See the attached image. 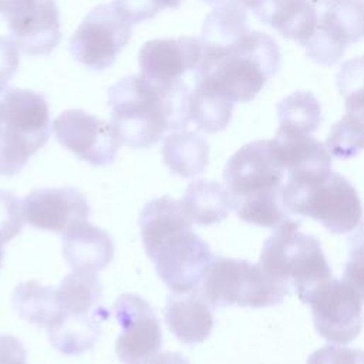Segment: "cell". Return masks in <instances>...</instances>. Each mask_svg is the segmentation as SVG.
I'll use <instances>...</instances> for the list:
<instances>
[{"label": "cell", "mask_w": 364, "mask_h": 364, "mask_svg": "<svg viewBox=\"0 0 364 364\" xmlns=\"http://www.w3.org/2000/svg\"><path fill=\"white\" fill-rule=\"evenodd\" d=\"M191 91L183 81L164 84L142 74L129 75L108 90L111 127L131 148H149L165 132L191 122Z\"/></svg>", "instance_id": "cell-1"}, {"label": "cell", "mask_w": 364, "mask_h": 364, "mask_svg": "<svg viewBox=\"0 0 364 364\" xmlns=\"http://www.w3.org/2000/svg\"><path fill=\"white\" fill-rule=\"evenodd\" d=\"M145 253L155 272L172 293L196 290L213 255L192 229L181 200L161 196L149 200L139 213Z\"/></svg>", "instance_id": "cell-2"}, {"label": "cell", "mask_w": 364, "mask_h": 364, "mask_svg": "<svg viewBox=\"0 0 364 364\" xmlns=\"http://www.w3.org/2000/svg\"><path fill=\"white\" fill-rule=\"evenodd\" d=\"M280 51L273 37L249 30L223 46H203L195 70V85L233 102L252 101L279 71Z\"/></svg>", "instance_id": "cell-3"}, {"label": "cell", "mask_w": 364, "mask_h": 364, "mask_svg": "<svg viewBox=\"0 0 364 364\" xmlns=\"http://www.w3.org/2000/svg\"><path fill=\"white\" fill-rule=\"evenodd\" d=\"M223 179L232 209L243 222L276 229L291 219L282 199L284 169L273 152L272 139L239 148L228 159Z\"/></svg>", "instance_id": "cell-4"}, {"label": "cell", "mask_w": 364, "mask_h": 364, "mask_svg": "<svg viewBox=\"0 0 364 364\" xmlns=\"http://www.w3.org/2000/svg\"><path fill=\"white\" fill-rule=\"evenodd\" d=\"M300 225L289 219L276 228L263 243L259 264L304 303L318 284L331 279V269L318 239L300 232Z\"/></svg>", "instance_id": "cell-5"}, {"label": "cell", "mask_w": 364, "mask_h": 364, "mask_svg": "<svg viewBox=\"0 0 364 364\" xmlns=\"http://www.w3.org/2000/svg\"><path fill=\"white\" fill-rule=\"evenodd\" d=\"M289 215L309 216L334 235L353 232L363 219L357 189L338 172L313 179H286L282 191Z\"/></svg>", "instance_id": "cell-6"}, {"label": "cell", "mask_w": 364, "mask_h": 364, "mask_svg": "<svg viewBox=\"0 0 364 364\" xmlns=\"http://www.w3.org/2000/svg\"><path fill=\"white\" fill-rule=\"evenodd\" d=\"M289 287L270 276L257 263L216 256L202 279V294L212 307H269L280 304Z\"/></svg>", "instance_id": "cell-7"}, {"label": "cell", "mask_w": 364, "mask_h": 364, "mask_svg": "<svg viewBox=\"0 0 364 364\" xmlns=\"http://www.w3.org/2000/svg\"><path fill=\"white\" fill-rule=\"evenodd\" d=\"M310 306L316 331L330 343L347 344L360 334L363 299L344 279H328L318 284L304 300Z\"/></svg>", "instance_id": "cell-8"}, {"label": "cell", "mask_w": 364, "mask_h": 364, "mask_svg": "<svg viewBox=\"0 0 364 364\" xmlns=\"http://www.w3.org/2000/svg\"><path fill=\"white\" fill-rule=\"evenodd\" d=\"M131 26L114 7H94L70 38L71 55L94 71L108 68L131 38Z\"/></svg>", "instance_id": "cell-9"}, {"label": "cell", "mask_w": 364, "mask_h": 364, "mask_svg": "<svg viewBox=\"0 0 364 364\" xmlns=\"http://www.w3.org/2000/svg\"><path fill=\"white\" fill-rule=\"evenodd\" d=\"M112 313L121 326L115 343L117 357L122 364H151L161 347V323L154 307L134 293L121 294Z\"/></svg>", "instance_id": "cell-10"}, {"label": "cell", "mask_w": 364, "mask_h": 364, "mask_svg": "<svg viewBox=\"0 0 364 364\" xmlns=\"http://www.w3.org/2000/svg\"><path fill=\"white\" fill-rule=\"evenodd\" d=\"M364 38V0H333L306 41L307 57L321 65L337 63L347 46Z\"/></svg>", "instance_id": "cell-11"}, {"label": "cell", "mask_w": 364, "mask_h": 364, "mask_svg": "<svg viewBox=\"0 0 364 364\" xmlns=\"http://www.w3.org/2000/svg\"><path fill=\"white\" fill-rule=\"evenodd\" d=\"M57 141L81 161L105 166L115 161L121 141L111 124L82 109H67L53 121Z\"/></svg>", "instance_id": "cell-12"}, {"label": "cell", "mask_w": 364, "mask_h": 364, "mask_svg": "<svg viewBox=\"0 0 364 364\" xmlns=\"http://www.w3.org/2000/svg\"><path fill=\"white\" fill-rule=\"evenodd\" d=\"M1 14L11 38L27 54H48L61 40L55 0H3Z\"/></svg>", "instance_id": "cell-13"}, {"label": "cell", "mask_w": 364, "mask_h": 364, "mask_svg": "<svg viewBox=\"0 0 364 364\" xmlns=\"http://www.w3.org/2000/svg\"><path fill=\"white\" fill-rule=\"evenodd\" d=\"M23 210L28 225L57 233H65L90 216V205L75 188L36 189L24 198Z\"/></svg>", "instance_id": "cell-14"}, {"label": "cell", "mask_w": 364, "mask_h": 364, "mask_svg": "<svg viewBox=\"0 0 364 364\" xmlns=\"http://www.w3.org/2000/svg\"><path fill=\"white\" fill-rule=\"evenodd\" d=\"M202 58V43L198 37L154 38L139 50L141 74L164 84L181 81L186 71L198 68Z\"/></svg>", "instance_id": "cell-15"}, {"label": "cell", "mask_w": 364, "mask_h": 364, "mask_svg": "<svg viewBox=\"0 0 364 364\" xmlns=\"http://www.w3.org/2000/svg\"><path fill=\"white\" fill-rule=\"evenodd\" d=\"M273 152L290 179H313L331 172V155L324 144L309 134L277 129Z\"/></svg>", "instance_id": "cell-16"}, {"label": "cell", "mask_w": 364, "mask_h": 364, "mask_svg": "<svg viewBox=\"0 0 364 364\" xmlns=\"http://www.w3.org/2000/svg\"><path fill=\"white\" fill-rule=\"evenodd\" d=\"M228 1V0H225ZM249 9L262 23L301 46L317 26L316 6L310 0H230Z\"/></svg>", "instance_id": "cell-17"}, {"label": "cell", "mask_w": 364, "mask_h": 364, "mask_svg": "<svg viewBox=\"0 0 364 364\" xmlns=\"http://www.w3.org/2000/svg\"><path fill=\"white\" fill-rule=\"evenodd\" d=\"M169 331L183 344L205 341L213 330V310L202 291L172 293L164 309Z\"/></svg>", "instance_id": "cell-18"}, {"label": "cell", "mask_w": 364, "mask_h": 364, "mask_svg": "<svg viewBox=\"0 0 364 364\" xmlns=\"http://www.w3.org/2000/svg\"><path fill=\"white\" fill-rule=\"evenodd\" d=\"M115 246L107 230L82 220L63 236V255L74 272L98 273L114 259Z\"/></svg>", "instance_id": "cell-19"}, {"label": "cell", "mask_w": 364, "mask_h": 364, "mask_svg": "<svg viewBox=\"0 0 364 364\" xmlns=\"http://www.w3.org/2000/svg\"><path fill=\"white\" fill-rule=\"evenodd\" d=\"M1 124L14 127L46 145L50 138L48 104L31 90L7 87L1 98Z\"/></svg>", "instance_id": "cell-20"}, {"label": "cell", "mask_w": 364, "mask_h": 364, "mask_svg": "<svg viewBox=\"0 0 364 364\" xmlns=\"http://www.w3.org/2000/svg\"><path fill=\"white\" fill-rule=\"evenodd\" d=\"M107 318L109 311L105 309L90 314L58 313L46 330L55 350L65 355H81L94 347L101 333V321Z\"/></svg>", "instance_id": "cell-21"}, {"label": "cell", "mask_w": 364, "mask_h": 364, "mask_svg": "<svg viewBox=\"0 0 364 364\" xmlns=\"http://www.w3.org/2000/svg\"><path fill=\"white\" fill-rule=\"evenodd\" d=\"M162 161L171 173L192 178L200 175L209 162V145L193 131L176 129L162 144Z\"/></svg>", "instance_id": "cell-22"}, {"label": "cell", "mask_w": 364, "mask_h": 364, "mask_svg": "<svg viewBox=\"0 0 364 364\" xmlns=\"http://www.w3.org/2000/svg\"><path fill=\"white\" fill-rule=\"evenodd\" d=\"M181 205L192 223L215 225L229 216L232 199L222 183L199 179L186 188Z\"/></svg>", "instance_id": "cell-23"}, {"label": "cell", "mask_w": 364, "mask_h": 364, "mask_svg": "<svg viewBox=\"0 0 364 364\" xmlns=\"http://www.w3.org/2000/svg\"><path fill=\"white\" fill-rule=\"evenodd\" d=\"M11 303L23 320L46 328L60 313L57 289L43 286L37 280L20 283L11 294Z\"/></svg>", "instance_id": "cell-24"}, {"label": "cell", "mask_w": 364, "mask_h": 364, "mask_svg": "<svg viewBox=\"0 0 364 364\" xmlns=\"http://www.w3.org/2000/svg\"><path fill=\"white\" fill-rule=\"evenodd\" d=\"M102 287L95 273L73 272L57 287L60 313L90 314L102 310L100 304Z\"/></svg>", "instance_id": "cell-25"}, {"label": "cell", "mask_w": 364, "mask_h": 364, "mask_svg": "<svg viewBox=\"0 0 364 364\" xmlns=\"http://www.w3.org/2000/svg\"><path fill=\"white\" fill-rule=\"evenodd\" d=\"M246 20L245 7L230 0L223 1L206 16L202 26L200 43L203 46L229 44L249 31Z\"/></svg>", "instance_id": "cell-26"}, {"label": "cell", "mask_w": 364, "mask_h": 364, "mask_svg": "<svg viewBox=\"0 0 364 364\" xmlns=\"http://www.w3.org/2000/svg\"><path fill=\"white\" fill-rule=\"evenodd\" d=\"M277 117L279 129L310 135L321 122V107L311 92L296 91L279 102Z\"/></svg>", "instance_id": "cell-27"}, {"label": "cell", "mask_w": 364, "mask_h": 364, "mask_svg": "<svg viewBox=\"0 0 364 364\" xmlns=\"http://www.w3.org/2000/svg\"><path fill=\"white\" fill-rule=\"evenodd\" d=\"M235 102L203 87L195 85L191 94V121L208 134H215L228 127L233 114Z\"/></svg>", "instance_id": "cell-28"}, {"label": "cell", "mask_w": 364, "mask_h": 364, "mask_svg": "<svg viewBox=\"0 0 364 364\" xmlns=\"http://www.w3.org/2000/svg\"><path fill=\"white\" fill-rule=\"evenodd\" d=\"M44 145L14 127L0 124V175L14 176Z\"/></svg>", "instance_id": "cell-29"}, {"label": "cell", "mask_w": 364, "mask_h": 364, "mask_svg": "<svg viewBox=\"0 0 364 364\" xmlns=\"http://www.w3.org/2000/svg\"><path fill=\"white\" fill-rule=\"evenodd\" d=\"M336 80L346 102V114L364 125V55L344 61Z\"/></svg>", "instance_id": "cell-30"}, {"label": "cell", "mask_w": 364, "mask_h": 364, "mask_svg": "<svg viewBox=\"0 0 364 364\" xmlns=\"http://www.w3.org/2000/svg\"><path fill=\"white\" fill-rule=\"evenodd\" d=\"M324 145L334 158H353L364 149V125L344 114V117L331 127Z\"/></svg>", "instance_id": "cell-31"}, {"label": "cell", "mask_w": 364, "mask_h": 364, "mask_svg": "<svg viewBox=\"0 0 364 364\" xmlns=\"http://www.w3.org/2000/svg\"><path fill=\"white\" fill-rule=\"evenodd\" d=\"M343 279L358 291L364 301V222H360L348 237V260Z\"/></svg>", "instance_id": "cell-32"}, {"label": "cell", "mask_w": 364, "mask_h": 364, "mask_svg": "<svg viewBox=\"0 0 364 364\" xmlns=\"http://www.w3.org/2000/svg\"><path fill=\"white\" fill-rule=\"evenodd\" d=\"M182 0H114L118 13L129 23L138 24L152 18L164 9H178Z\"/></svg>", "instance_id": "cell-33"}, {"label": "cell", "mask_w": 364, "mask_h": 364, "mask_svg": "<svg viewBox=\"0 0 364 364\" xmlns=\"http://www.w3.org/2000/svg\"><path fill=\"white\" fill-rule=\"evenodd\" d=\"M24 219L23 203L18 198L0 189V239L6 243L16 237L23 229Z\"/></svg>", "instance_id": "cell-34"}, {"label": "cell", "mask_w": 364, "mask_h": 364, "mask_svg": "<svg viewBox=\"0 0 364 364\" xmlns=\"http://www.w3.org/2000/svg\"><path fill=\"white\" fill-rule=\"evenodd\" d=\"M306 364H364V350L327 344L313 351Z\"/></svg>", "instance_id": "cell-35"}, {"label": "cell", "mask_w": 364, "mask_h": 364, "mask_svg": "<svg viewBox=\"0 0 364 364\" xmlns=\"http://www.w3.org/2000/svg\"><path fill=\"white\" fill-rule=\"evenodd\" d=\"M20 48L13 38L0 36V82L11 80L18 68Z\"/></svg>", "instance_id": "cell-36"}, {"label": "cell", "mask_w": 364, "mask_h": 364, "mask_svg": "<svg viewBox=\"0 0 364 364\" xmlns=\"http://www.w3.org/2000/svg\"><path fill=\"white\" fill-rule=\"evenodd\" d=\"M0 364H27V351L18 338L0 334Z\"/></svg>", "instance_id": "cell-37"}, {"label": "cell", "mask_w": 364, "mask_h": 364, "mask_svg": "<svg viewBox=\"0 0 364 364\" xmlns=\"http://www.w3.org/2000/svg\"><path fill=\"white\" fill-rule=\"evenodd\" d=\"M151 364H189V361L179 353L166 351V353L158 354Z\"/></svg>", "instance_id": "cell-38"}, {"label": "cell", "mask_w": 364, "mask_h": 364, "mask_svg": "<svg viewBox=\"0 0 364 364\" xmlns=\"http://www.w3.org/2000/svg\"><path fill=\"white\" fill-rule=\"evenodd\" d=\"M7 84H3V82H0V124H1V98H3V95H4V92H6V90H7Z\"/></svg>", "instance_id": "cell-39"}, {"label": "cell", "mask_w": 364, "mask_h": 364, "mask_svg": "<svg viewBox=\"0 0 364 364\" xmlns=\"http://www.w3.org/2000/svg\"><path fill=\"white\" fill-rule=\"evenodd\" d=\"M314 6H327L328 3H331L333 0H310Z\"/></svg>", "instance_id": "cell-40"}, {"label": "cell", "mask_w": 364, "mask_h": 364, "mask_svg": "<svg viewBox=\"0 0 364 364\" xmlns=\"http://www.w3.org/2000/svg\"><path fill=\"white\" fill-rule=\"evenodd\" d=\"M3 240L0 239V267H1V264H3V259H4V247H3Z\"/></svg>", "instance_id": "cell-41"}, {"label": "cell", "mask_w": 364, "mask_h": 364, "mask_svg": "<svg viewBox=\"0 0 364 364\" xmlns=\"http://www.w3.org/2000/svg\"><path fill=\"white\" fill-rule=\"evenodd\" d=\"M202 1L209 3V4H220V3H223L225 0H202Z\"/></svg>", "instance_id": "cell-42"}, {"label": "cell", "mask_w": 364, "mask_h": 364, "mask_svg": "<svg viewBox=\"0 0 364 364\" xmlns=\"http://www.w3.org/2000/svg\"><path fill=\"white\" fill-rule=\"evenodd\" d=\"M1 3H3V0H0V11H1Z\"/></svg>", "instance_id": "cell-43"}]
</instances>
